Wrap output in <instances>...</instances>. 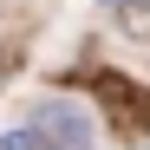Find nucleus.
<instances>
[{
    "label": "nucleus",
    "instance_id": "1",
    "mask_svg": "<svg viewBox=\"0 0 150 150\" xmlns=\"http://www.w3.org/2000/svg\"><path fill=\"white\" fill-rule=\"evenodd\" d=\"M33 131L46 150H91L98 144V124L85 105H72V98H39L33 105Z\"/></svg>",
    "mask_w": 150,
    "mask_h": 150
},
{
    "label": "nucleus",
    "instance_id": "2",
    "mask_svg": "<svg viewBox=\"0 0 150 150\" xmlns=\"http://www.w3.org/2000/svg\"><path fill=\"white\" fill-rule=\"evenodd\" d=\"M98 105L111 111V124L117 131H150V91L137 85V79H124V72H98Z\"/></svg>",
    "mask_w": 150,
    "mask_h": 150
},
{
    "label": "nucleus",
    "instance_id": "3",
    "mask_svg": "<svg viewBox=\"0 0 150 150\" xmlns=\"http://www.w3.org/2000/svg\"><path fill=\"white\" fill-rule=\"evenodd\" d=\"M111 20L131 39H150V0H111Z\"/></svg>",
    "mask_w": 150,
    "mask_h": 150
},
{
    "label": "nucleus",
    "instance_id": "4",
    "mask_svg": "<svg viewBox=\"0 0 150 150\" xmlns=\"http://www.w3.org/2000/svg\"><path fill=\"white\" fill-rule=\"evenodd\" d=\"M0 150H39V131H7Z\"/></svg>",
    "mask_w": 150,
    "mask_h": 150
}]
</instances>
